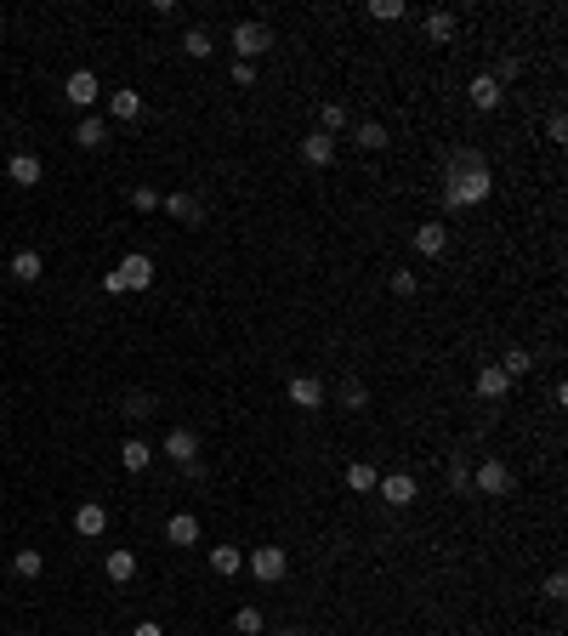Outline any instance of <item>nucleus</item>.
I'll use <instances>...</instances> for the list:
<instances>
[{
	"mask_svg": "<svg viewBox=\"0 0 568 636\" xmlns=\"http://www.w3.org/2000/svg\"><path fill=\"white\" fill-rule=\"evenodd\" d=\"M495 194V177H489V160L478 148H455L443 160V211H472Z\"/></svg>",
	"mask_w": 568,
	"mask_h": 636,
	"instance_id": "f257e3e1",
	"label": "nucleus"
},
{
	"mask_svg": "<svg viewBox=\"0 0 568 636\" xmlns=\"http://www.w3.org/2000/svg\"><path fill=\"white\" fill-rule=\"evenodd\" d=\"M148 285H153V261H148L143 251H126L114 273H103V290H109V296H126V290H148Z\"/></svg>",
	"mask_w": 568,
	"mask_h": 636,
	"instance_id": "f03ea898",
	"label": "nucleus"
},
{
	"mask_svg": "<svg viewBox=\"0 0 568 636\" xmlns=\"http://www.w3.org/2000/svg\"><path fill=\"white\" fill-rule=\"evenodd\" d=\"M227 45H234V63H256V57L273 45V29L268 23H256V18H239L234 23V35H227Z\"/></svg>",
	"mask_w": 568,
	"mask_h": 636,
	"instance_id": "7ed1b4c3",
	"label": "nucleus"
},
{
	"mask_svg": "<svg viewBox=\"0 0 568 636\" xmlns=\"http://www.w3.org/2000/svg\"><path fill=\"white\" fill-rule=\"evenodd\" d=\"M244 568H251L262 585H279L284 574H290V551L284 546H256L251 557H244Z\"/></svg>",
	"mask_w": 568,
	"mask_h": 636,
	"instance_id": "20e7f679",
	"label": "nucleus"
},
{
	"mask_svg": "<svg viewBox=\"0 0 568 636\" xmlns=\"http://www.w3.org/2000/svg\"><path fill=\"white\" fill-rule=\"evenodd\" d=\"M512 483H517V477H512V467H506V460H495V455H489L483 467L472 472V489H478V494H489V500H506V494H512Z\"/></svg>",
	"mask_w": 568,
	"mask_h": 636,
	"instance_id": "39448f33",
	"label": "nucleus"
},
{
	"mask_svg": "<svg viewBox=\"0 0 568 636\" xmlns=\"http://www.w3.org/2000/svg\"><path fill=\"white\" fill-rule=\"evenodd\" d=\"M375 494H381V500H387V506H416L421 483H416V472H381Z\"/></svg>",
	"mask_w": 568,
	"mask_h": 636,
	"instance_id": "423d86ee",
	"label": "nucleus"
},
{
	"mask_svg": "<svg viewBox=\"0 0 568 636\" xmlns=\"http://www.w3.org/2000/svg\"><path fill=\"white\" fill-rule=\"evenodd\" d=\"M160 211L171 216V222H188V227L205 222V199L199 194H160Z\"/></svg>",
	"mask_w": 568,
	"mask_h": 636,
	"instance_id": "0eeeda50",
	"label": "nucleus"
},
{
	"mask_svg": "<svg viewBox=\"0 0 568 636\" xmlns=\"http://www.w3.org/2000/svg\"><path fill=\"white\" fill-rule=\"evenodd\" d=\"M63 97H69L74 108H91V103H97V97H103V86H97V74H91V69H74V74H69V80H63Z\"/></svg>",
	"mask_w": 568,
	"mask_h": 636,
	"instance_id": "6e6552de",
	"label": "nucleus"
},
{
	"mask_svg": "<svg viewBox=\"0 0 568 636\" xmlns=\"http://www.w3.org/2000/svg\"><path fill=\"white\" fill-rule=\"evenodd\" d=\"M290 403H296V409H325V381L318 376H290Z\"/></svg>",
	"mask_w": 568,
	"mask_h": 636,
	"instance_id": "1a4fd4ad",
	"label": "nucleus"
},
{
	"mask_svg": "<svg viewBox=\"0 0 568 636\" xmlns=\"http://www.w3.org/2000/svg\"><path fill=\"white\" fill-rule=\"evenodd\" d=\"M301 160L313 165V170H330V165H335V136L307 131V136H301Z\"/></svg>",
	"mask_w": 568,
	"mask_h": 636,
	"instance_id": "9d476101",
	"label": "nucleus"
},
{
	"mask_svg": "<svg viewBox=\"0 0 568 636\" xmlns=\"http://www.w3.org/2000/svg\"><path fill=\"white\" fill-rule=\"evenodd\" d=\"M103 529H109V511H103L97 500H80V506H74V534H80V540H97Z\"/></svg>",
	"mask_w": 568,
	"mask_h": 636,
	"instance_id": "9b49d317",
	"label": "nucleus"
},
{
	"mask_svg": "<svg viewBox=\"0 0 568 636\" xmlns=\"http://www.w3.org/2000/svg\"><path fill=\"white\" fill-rule=\"evenodd\" d=\"M165 540H171L177 551L199 546V517H193V511H171V517H165Z\"/></svg>",
	"mask_w": 568,
	"mask_h": 636,
	"instance_id": "f8f14e48",
	"label": "nucleus"
},
{
	"mask_svg": "<svg viewBox=\"0 0 568 636\" xmlns=\"http://www.w3.org/2000/svg\"><path fill=\"white\" fill-rule=\"evenodd\" d=\"M165 455L182 460V467L199 460V432H193V426H171V432H165Z\"/></svg>",
	"mask_w": 568,
	"mask_h": 636,
	"instance_id": "ddd939ff",
	"label": "nucleus"
},
{
	"mask_svg": "<svg viewBox=\"0 0 568 636\" xmlns=\"http://www.w3.org/2000/svg\"><path fill=\"white\" fill-rule=\"evenodd\" d=\"M472 386H478V398H483V403H500L506 392H512V381H506V369H500V364H483Z\"/></svg>",
	"mask_w": 568,
	"mask_h": 636,
	"instance_id": "4468645a",
	"label": "nucleus"
},
{
	"mask_svg": "<svg viewBox=\"0 0 568 636\" xmlns=\"http://www.w3.org/2000/svg\"><path fill=\"white\" fill-rule=\"evenodd\" d=\"M103 574H109L114 585H131L136 580V551L131 546H114L109 557H103Z\"/></svg>",
	"mask_w": 568,
	"mask_h": 636,
	"instance_id": "2eb2a0df",
	"label": "nucleus"
},
{
	"mask_svg": "<svg viewBox=\"0 0 568 636\" xmlns=\"http://www.w3.org/2000/svg\"><path fill=\"white\" fill-rule=\"evenodd\" d=\"M416 251L438 261L443 251H449V227H443V222H421V227H416Z\"/></svg>",
	"mask_w": 568,
	"mask_h": 636,
	"instance_id": "dca6fc26",
	"label": "nucleus"
},
{
	"mask_svg": "<svg viewBox=\"0 0 568 636\" xmlns=\"http://www.w3.org/2000/svg\"><path fill=\"white\" fill-rule=\"evenodd\" d=\"M109 114L119 120V126H131V120H143V91H131V86H119L114 97H109Z\"/></svg>",
	"mask_w": 568,
	"mask_h": 636,
	"instance_id": "f3484780",
	"label": "nucleus"
},
{
	"mask_svg": "<svg viewBox=\"0 0 568 636\" xmlns=\"http://www.w3.org/2000/svg\"><path fill=\"white\" fill-rule=\"evenodd\" d=\"M421 29H426V40H432V45H449L455 40V12H426V18H421Z\"/></svg>",
	"mask_w": 568,
	"mask_h": 636,
	"instance_id": "a211bd4d",
	"label": "nucleus"
},
{
	"mask_svg": "<svg viewBox=\"0 0 568 636\" xmlns=\"http://www.w3.org/2000/svg\"><path fill=\"white\" fill-rule=\"evenodd\" d=\"M466 91H472V108H483V114H489V108H500V97H506V86H495V74H478Z\"/></svg>",
	"mask_w": 568,
	"mask_h": 636,
	"instance_id": "6ab92c4d",
	"label": "nucleus"
},
{
	"mask_svg": "<svg viewBox=\"0 0 568 636\" xmlns=\"http://www.w3.org/2000/svg\"><path fill=\"white\" fill-rule=\"evenodd\" d=\"M6 177L18 182V188H35V182H40V160H35V153H12V160H6Z\"/></svg>",
	"mask_w": 568,
	"mask_h": 636,
	"instance_id": "aec40b11",
	"label": "nucleus"
},
{
	"mask_svg": "<svg viewBox=\"0 0 568 636\" xmlns=\"http://www.w3.org/2000/svg\"><path fill=\"white\" fill-rule=\"evenodd\" d=\"M352 143L370 148V153H381V148L392 143V136H387V126H381V120H358V126H352Z\"/></svg>",
	"mask_w": 568,
	"mask_h": 636,
	"instance_id": "412c9836",
	"label": "nucleus"
},
{
	"mask_svg": "<svg viewBox=\"0 0 568 636\" xmlns=\"http://www.w3.org/2000/svg\"><path fill=\"white\" fill-rule=\"evenodd\" d=\"M210 568H217L222 580H234V574H244V551L239 546H210Z\"/></svg>",
	"mask_w": 568,
	"mask_h": 636,
	"instance_id": "4be33fe9",
	"label": "nucleus"
},
{
	"mask_svg": "<svg viewBox=\"0 0 568 636\" xmlns=\"http://www.w3.org/2000/svg\"><path fill=\"white\" fill-rule=\"evenodd\" d=\"M74 143H80V148H103V143H109V126H103L97 114H80V126H74Z\"/></svg>",
	"mask_w": 568,
	"mask_h": 636,
	"instance_id": "5701e85b",
	"label": "nucleus"
},
{
	"mask_svg": "<svg viewBox=\"0 0 568 636\" xmlns=\"http://www.w3.org/2000/svg\"><path fill=\"white\" fill-rule=\"evenodd\" d=\"M375 483H381V472L370 467V460H352L347 467V489L352 494H375Z\"/></svg>",
	"mask_w": 568,
	"mask_h": 636,
	"instance_id": "b1692460",
	"label": "nucleus"
},
{
	"mask_svg": "<svg viewBox=\"0 0 568 636\" xmlns=\"http://www.w3.org/2000/svg\"><path fill=\"white\" fill-rule=\"evenodd\" d=\"M182 52H188V57H199V63H205V57L217 52V40H210V29H205V23H193L188 35H182Z\"/></svg>",
	"mask_w": 568,
	"mask_h": 636,
	"instance_id": "393cba45",
	"label": "nucleus"
},
{
	"mask_svg": "<svg viewBox=\"0 0 568 636\" xmlns=\"http://www.w3.org/2000/svg\"><path fill=\"white\" fill-rule=\"evenodd\" d=\"M119 460H126V472H148L153 467V449L143 438H126V449H119Z\"/></svg>",
	"mask_w": 568,
	"mask_h": 636,
	"instance_id": "a878e982",
	"label": "nucleus"
},
{
	"mask_svg": "<svg viewBox=\"0 0 568 636\" xmlns=\"http://www.w3.org/2000/svg\"><path fill=\"white\" fill-rule=\"evenodd\" d=\"M40 273H45V261H40V251H18V256H12V278H23V285H35Z\"/></svg>",
	"mask_w": 568,
	"mask_h": 636,
	"instance_id": "bb28decb",
	"label": "nucleus"
},
{
	"mask_svg": "<svg viewBox=\"0 0 568 636\" xmlns=\"http://www.w3.org/2000/svg\"><path fill=\"white\" fill-rule=\"evenodd\" d=\"M500 369H506V381H523L529 369H534V352H529V347H512V352L500 359Z\"/></svg>",
	"mask_w": 568,
	"mask_h": 636,
	"instance_id": "cd10ccee",
	"label": "nucleus"
},
{
	"mask_svg": "<svg viewBox=\"0 0 568 636\" xmlns=\"http://www.w3.org/2000/svg\"><path fill=\"white\" fill-rule=\"evenodd\" d=\"M347 103H325V108H318V131H325V136H335V131H347Z\"/></svg>",
	"mask_w": 568,
	"mask_h": 636,
	"instance_id": "c85d7f7f",
	"label": "nucleus"
},
{
	"mask_svg": "<svg viewBox=\"0 0 568 636\" xmlns=\"http://www.w3.org/2000/svg\"><path fill=\"white\" fill-rule=\"evenodd\" d=\"M40 568H45V557L35 546H23L18 557H12V574H18V580H40Z\"/></svg>",
	"mask_w": 568,
	"mask_h": 636,
	"instance_id": "c756f323",
	"label": "nucleus"
},
{
	"mask_svg": "<svg viewBox=\"0 0 568 636\" xmlns=\"http://www.w3.org/2000/svg\"><path fill=\"white\" fill-rule=\"evenodd\" d=\"M370 18L375 23H404L409 6H404V0H370Z\"/></svg>",
	"mask_w": 568,
	"mask_h": 636,
	"instance_id": "7c9ffc66",
	"label": "nucleus"
},
{
	"mask_svg": "<svg viewBox=\"0 0 568 636\" xmlns=\"http://www.w3.org/2000/svg\"><path fill=\"white\" fill-rule=\"evenodd\" d=\"M342 403H347V409H370V386H364V381H342Z\"/></svg>",
	"mask_w": 568,
	"mask_h": 636,
	"instance_id": "2f4dec72",
	"label": "nucleus"
},
{
	"mask_svg": "<svg viewBox=\"0 0 568 636\" xmlns=\"http://www.w3.org/2000/svg\"><path fill=\"white\" fill-rule=\"evenodd\" d=\"M234 631L239 636H262V608H239L234 614Z\"/></svg>",
	"mask_w": 568,
	"mask_h": 636,
	"instance_id": "473e14b6",
	"label": "nucleus"
},
{
	"mask_svg": "<svg viewBox=\"0 0 568 636\" xmlns=\"http://www.w3.org/2000/svg\"><path fill=\"white\" fill-rule=\"evenodd\" d=\"M387 285H392V296H416V290H421V278L409 273V268H398V273L387 278Z\"/></svg>",
	"mask_w": 568,
	"mask_h": 636,
	"instance_id": "72a5a7b5",
	"label": "nucleus"
},
{
	"mask_svg": "<svg viewBox=\"0 0 568 636\" xmlns=\"http://www.w3.org/2000/svg\"><path fill=\"white\" fill-rule=\"evenodd\" d=\"M449 494H472V467H466V460L449 467Z\"/></svg>",
	"mask_w": 568,
	"mask_h": 636,
	"instance_id": "f704fd0d",
	"label": "nucleus"
},
{
	"mask_svg": "<svg viewBox=\"0 0 568 636\" xmlns=\"http://www.w3.org/2000/svg\"><path fill=\"white\" fill-rule=\"evenodd\" d=\"M540 591H546V602H563V597H568V574H563V568H557V574H546Z\"/></svg>",
	"mask_w": 568,
	"mask_h": 636,
	"instance_id": "c9c22d12",
	"label": "nucleus"
},
{
	"mask_svg": "<svg viewBox=\"0 0 568 636\" xmlns=\"http://www.w3.org/2000/svg\"><path fill=\"white\" fill-rule=\"evenodd\" d=\"M126 415H131V421H143V415H153V398H148V392H126Z\"/></svg>",
	"mask_w": 568,
	"mask_h": 636,
	"instance_id": "e433bc0d",
	"label": "nucleus"
},
{
	"mask_svg": "<svg viewBox=\"0 0 568 636\" xmlns=\"http://www.w3.org/2000/svg\"><path fill=\"white\" fill-rule=\"evenodd\" d=\"M131 211H160V194H153V188H131Z\"/></svg>",
	"mask_w": 568,
	"mask_h": 636,
	"instance_id": "4c0bfd02",
	"label": "nucleus"
},
{
	"mask_svg": "<svg viewBox=\"0 0 568 636\" xmlns=\"http://www.w3.org/2000/svg\"><path fill=\"white\" fill-rule=\"evenodd\" d=\"M517 74H523V63H517V57H500V69H495V86H506V80H517Z\"/></svg>",
	"mask_w": 568,
	"mask_h": 636,
	"instance_id": "58836bf2",
	"label": "nucleus"
},
{
	"mask_svg": "<svg viewBox=\"0 0 568 636\" xmlns=\"http://www.w3.org/2000/svg\"><path fill=\"white\" fill-rule=\"evenodd\" d=\"M546 136H551V143H568V120L551 114V120H546Z\"/></svg>",
	"mask_w": 568,
	"mask_h": 636,
	"instance_id": "ea45409f",
	"label": "nucleus"
},
{
	"mask_svg": "<svg viewBox=\"0 0 568 636\" xmlns=\"http://www.w3.org/2000/svg\"><path fill=\"white\" fill-rule=\"evenodd\" d=\"M234 86H256V63H234Z\"/></svg>",
	"mask_w": 568,
	"mask_h": 636,
	"instance_id": "a19ab883",
	"label": "nucleus"
},
{
	"mask_svg": "<svg viewBox=\"0 0 568 636\" xmlns=\"http://www.w3.org/2000/svg\"><path fill=\"white\" fill-rule=\"evenodd\" d=\"M131 636H165V625H153V619H143V625H136Z\"/></svg>",
	"mask_w": 568,
	"mask_h": 636,
	"instance_id": "79ce46f5",
	"label": "nucleus"
},
{
	"mask_svg": "<svg viewBox=\"0 0 568 636\" xmlns=\"http://www.w3.org/2000/svg\"><path fill=\"white\" fill-rule=\"evenodd\" d=\"M273 636H307V631H296V625H290V631H273Z\"/></svg>",
	"mask_w": 568,
	"mask_h": 636,
	"instance_id": "37998d69",
	"label": "nucleus"
}]
</instances>
